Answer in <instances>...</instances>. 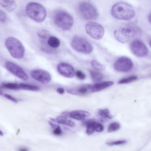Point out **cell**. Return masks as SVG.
Masks as SVG:
<instances>
[{
  "label": "cell",
  "mask_w": 151,
  "mask_h": 151,
  "mask_svg": "<svg viewBox=\"0 0 151 151\" xmlns=\"http://www.w3.org/2000/svg\"><path fill=\"white\" fill-rule=\"evenodd\" d=\"M111 13L115 19L128 20L132 19L134 17L135 11L130 4L122 2L114 4L111 9Z\"/></svg>",
  "instance_id": "1"
},
{
  "label": "cell",
  "mask_w": 151,
  "mask_h": 151,
  "mask_svg": "<svg viewBox=\"0 0 151 151\" xmlns=\"http://www.w3.org/2000/svg\"><path fill=\"white\" fill-rule=\"evenodd\" d=\"M5 46L10 55L16 59H20L24 57L25 49L20 41L13 37L7 38L5 40Z\"/></svg>",
  "instance_id": "2"
},
{
  "label": "cell",
  "mask_w": 151,
  "mask_h": 151,
  "mask_svg": "<svg viewBox=\"0 0 151 151\" xmlns=\"http://www.w3.org/2000/svg\"><path fill=\"white\" fill-rule=\"evenodd\" d=\"M26 11L30 17L38 23L44 21L47 15V11L44 7L36 2H32L27 4Z\"/></svg>",
  "instance_id": "3"
},
{
  "label": "cell",
  "mask_w": 151,
  "mask_h": 151,
  "mask_svg": "<svg viewBox=\"0 0 151 151\" xmlns=\"http://www.w3.org/2000/svg\"><path fill=\"white\" fill-rule=\"evenodd\" d=\"M53 20L55 24L63 31L69 30L74 24V20L72 16L63 10H58L55 13Z\"/></svg>",
  "instance_id": "4"
},
{
  "label": "cell",
  "mask_w": 151,
  "mask_h": 151,
  "mask_svg": "<svg viewBox=\"0 0 151 151\" xmlns=\"http://www.w3.org/2000/svg\"><path fill=\"white\" fill-rule=\"evenodd\" d=\"M79 8L80 14L85 19L93 20L98 18L97 9L91 4L85 2H82L80 4Z\"/></svg>",
  "instance_id": "5"
},
{
  "label": "cell",
  "mask_w": 151,
  "mask_h": 151,
  "mask_svg": "<svg viewBox=\"0 0 151 151\" xmlns=\"http://www.w3.org/2000/svg\"><path fill=\"white\" fill-rule=\"evenodd\" d=\"M71 45L75 51L84 54H90L93 50L92 45L88 41L80 37H75L73 38Z\"/></svg>",
  "instance_id": "6"
},
{
  "label": "cell",
  "mask_w": 151,
  "mask_h": 151,
  "mask_svg": "<svg viewBox=\"0 0 151 151\" xmlns=\"http://www.w3.org/2000/svg\"><path fill=\"white\" fill-rule=\"evenodd\" d=\"M136 34V31L130 27H122L116 30L114 35L118 42L123 44L129 42Z\"/></svg>",
  "instance_id": "7"
},
{
  "label": "cell",
  "mask_w": 151,
  "mask_h": 151,
  "mask_svg": "<svg viewBox=\"0 0 151 151\" xmlns=\"http://www.w3.org/2000/svg\"><path fill=\"white\" fill-rule=\"evenodd\" d=\"M86 32L91 37L96 40L101 39L104 34V30L102 25L98 23L89 22L85 26Z\"/></svg>",
  "instance_id": "8"
},
{
  "label": "cell",
  "mask_w": 151,
  "mask_h": 151,
  "mask_svg": "<svg viewBox=\"0 0 151 151\" xmlns=\"http://www.w3.org/2000/svg\"><path fill=\"white\" fill-rule=\"evenodd\" d=\"M114 67L118 72H127L132 70L133 67V63L129 58L122 57L116 60L114 63Z\"/></svg>",
  "instance_id": "9"
},
{
  "label": "cell",
  "mask_w": 151,
  "mask_h": 151,
  "mask_svg": "<svg viewBox=\"0 0 151 151\" xmlns=\"http://www.w3.org/2000/svg\"><path fill=\"white\" fill-rule=\"evenodd\" d=\"M130 47L132 53L137 57H145L148 54L147 47L140 40H136L132 41L130 43Z\"/></svg>",
  "instance_id": "10"
},
{
  "label": "cell",
  "mask_w": 151,
  "mask_h": 151,
  "mask_svg": "<svg viewBox=\"0 0 151 151\" xmlns=\"http://www.w3.org/2000/svg\"><path fill=\"white\" fill-rule=\"evenodd\" d=\"M5 67L9 72L16 77L24 80L28 79V75L22 68L12 62L7 61L5 63Z\"/></svg>",
  "instance_id": "11"
},
{
  "label": "cell",
  "mask_w": 151,
  "mask_h": 151,
  "mask_svg": "<svg viewBox=\"0 0 151 151\" xmlns=\"http://www.w3.org/2000/svg\"><path fill=\"white\" fill-rule=\"evenodd\" d=\"M32 77L43 84H47L51 81V76L46 71L42 69L33 70L31 73Z\"/></svg>",
  "instance_id": "12"
},
{
  "label": "cell",
  "mask_w": 151,
  "mask_h": 151,
  "mask_svg": "<svg viewBox=\"0 0 151 151\" xmlns=\"http://www.w3.org/2000/svg\"><path fill=\"white\" fill-rule=\"evenodd\" d=\"M57 70L59 74L68 78H72L75 75L74 68L67 63L62 62L59 63L57 67Z\"/></svg>",
  "instance_id": "13"
},
{
  "label": "cell",
  "mask_w": 151,
  "mask_h": 151,
  "mask_svg": "<svg viewBox=\"0 0 151 151\" xmlns=\"http://www.w3.org/2000/svg\"><path fill=\"white\" fill-rule=\"evenodd\" d=\"M62 115L67 118H72L78 120H83L85 118L90 116L91 114L88 112L78 111L64 112Z\"/></svg>",
  "instance_id": "14"
},
{
  "label": "cell",
  "mask_w": 151,
  "mask_h": 151,
  "mask_svg": "<svg viewBox=\"0 0 151 151\" xmlns=\"http://www.w3.org/2000/svg\"><path fill=\"white\" fill-rule=\"evenodd\" d=\"M0 4L9 12H12L17 7V4L14 1H0Z\"/></svg>",
  "instance_id": "15"
},
{
  "label": "cell",
  "mask_w": 151,
  "mask_h": 151,
  "mask_svg": "<svg viewBox=\"0 0 151 151\" xmlns=\"http://www.w3.org/2000/svg\"><path fill=\"white\" fill-rule=\"evenodd\" d=\"M50 119L52 121L59 124L67 125L71 127H74L75 126L74 123L63 116H59L55 119Z\"/></svg>",
  "instance_id": "16"
},
{
  "label": "cell",
  "mask_w": 151,
  "mask_h": 151,
  "mask_svg": "<svg viewBox=\"0 0 151 151\" xmlns=\"http://www.w3.org/2000/svg\"><path fill=\"white\" fill-rule=\"evenodd\" d=\"M114 82L112 81L104 82L97 84L91 87L93 92H97L101 91L109 86L113 85Z\"/></svg>",
  "instance_id": "17"
},
{
  "label": "cell",
  "mask_w": 151,
  "mask_h": 151,
  "mask_svg": "<svg viewBox=\"0 0 151 151\" xmlns=\"http://www.w3.org/2000/svg\"><path fill=\"white\" fill-rule=\"evenodd\" d=\"M48 45L53 48H57L60 46V42L59 39L54 36H51L47 41Z\"/></svg>",
  "instance_id": "18"
},
{
  "label": "cell",
  "mask_w": 151,
  "mask_h": 151,
  "mask_svg": "<svg viewBox=\"0 0 151 151\" xmlns=\"http://www.w3.org/2000/svg\"><path fill=\"white\" fill-rule=\"evenodd\" d=\"M20 90L32 91H37L39 90L38 86L27 84H19Z\"/></svg>",
  "instance_id": "19"
},
{
  "label": "cell",
  "mask_w": 151,
  "mask_h": 151,
  "mask_svg": "<svg viewBox=\"0 0 151 151\" xmlns=\"http://www.w3.org/2000/svg\"><path fill=\"white\" fill-rule=\"evenodd\" d=\"M91 64L94 69L99 71H102L106 69V66L100 63L97 60H93L91 62Z\"/></svg>",
  "instance_id": "20"
},
{
  "label": "cell",
  "mask_w": 151,
  "mask_h": 151,
  "mask_svg": "<svg viewBox=\"0 0 151 151\" xmlns=\"http://www.w3.org/2000/svg\"><path fill=\"white\" fill-rule=\"evenodd\" d=\"M93 122L92 120H91L85 123V124L86 126V132L88 135L92 134L95 131L93 125Z\"/></svg>",
  "instance_id": "21"
},
{
  "label": "cell",
  "mask_w": 151,
  "mask_h": 151,
  "mask_svg": "<svg viewBox=\"0 0 151 151\" xmlns=\"http://www.w3.org/2000/svg\"><path fill=\"white\" fill-rule=\"evenodd\" d=\"M90 73L93 81L98 82L101 81L103 79V76L100 73L93 70H91Z\"/></svg>",
  "instance_id": "22"
},
{
  "label": "cell",
  "mask_w": 151,
  "mask_h": 151,
  "mask_svg": "<svg viewBox=\"0 0 151 151\" xmlns=\"http://www.w3.org/2000/svg\"><path fill=\"white\" fill-rule=\"evenodd\" d=\"M3 87L10 90H20L19 84L14 83H5L2 84Z\"/></svg>",
  "instance_id": "23"
},
{
  "label": "cell",
  "mask_w": 151,
  "mask_h": 151,
  "mask_svg": "<svg viewBox=\"0 0 151 151\" xmlns=\"http://www.w3.org/2000/svg\"><path fill=\"white\" fill-rule=\"evenodd\" d=\"M137 79V77L136 76H132L120 80L118 82V84H125L130 83L136 80Z\"/></svg>",
  "instance_id": "24"
},
{
  "label": "cell",
  "mask_w": 151,
  "mask_h": 151,
  "mask_svg": "<svg viewBox=\"0 0 151 151\" xmlns=\"http://www.w3.org/2000/svg\"><path fill=\"white\" fill-rule=\"evenodd\" d=\"M37 35L43 39H45L50 35V33L48 31L44 29H40L37 32Z\"/></svg>",
  "instance_id": "25"
},
{
  "label": "cell",
  "mask_w": 151,
  "mask_h": 151,
  "mask_svg": "<svg viewBox=\"0 0 151 151\" xmlns=\"http://www.w3.org/2000/svg\"><path fill=\"white\" fill-rule=\"evenodd\" d=\"M99 115L102 117L111 119L113 116L110 113L109 110L107 109H100L99 111Z\"/></svg>",
  "instance_id": "26"
},
{
  "label": "cell",
  "mask_w": 151,
  "mask_h": 151,
  "mask_svg": "<svg viewBox=\"0 0 151 151\" xmlns=\"http://www.w3.org/2000/svg\"><path fill=\"white\" fill-rule=\"evenodd\" d=\"M120 127L119 123H112L109 126L108 132H113L117 131L120 129Z\"/></svg>",
  "instance_id": "27"
},
{
  "label": "cell",
  "mask_w": 151,
  "mask_h": 151,
  "mask_svg": "<svg viewBox=\"0 0 151 151\" xmlns=\"http://www.w3.org/2000/svg\"><path fill=\"white\" fill-rule=\"evenodd\" d=\"M93 125L95 131L97 132H102L104 130L103 126L100 123L94 121Z\"/></svg>",
  "instance_id": "28"
},
{
  "label": "cell",
  "mask_w": 151,
  "mask_h": 151,
  "mask_svg": "<svg viewBox=\"0 0 151 151\" xmlns=\"http://www.w3.org/2000/svg\"><path fill=\"white\" fill-rule=\"evenodd\" d=\"M62 130L61 127L59 125H57L56 128L53 131V133L56 136H60L62 134Z\"/></svg>",
  "instance_id": "29"
},
{
  "label": "cell",
  "mask_w": 151,
  "mask_h": 151,
  "mask_svg": "<svg viewBox=\"0 0 151 151\" xmlns=\"http://www.w3.org/2000/svg\"><path fill=\"white\" fill-rule=\"evenodd\" d=\"M7 16L6 14L3 10L0 11V20L2 23H4L6 21Z\"/></svg>",
  "instance_id": "30"
},
{
  "label": "cell",
  "mask_w": 151,
  "mask_h": 151,
  "mask_svg": "<svg viewBox=\"0 0 151 151\" xmlns=\"http://www.w3.org/2000/svg\"><path fill=\"white\" fill-rule=\"evenodd\" d=\"M127 141L125 140H121L113 142L110 143H107V144L110 146L118 145L123 144L126 143Z\"/></svg>",
  "instance_id": "31"
},
{
  "label": "cell",
  "mask_w": 151,
  "mask_h": 151,
  "mask_svg": "<svg viewBox=\"0 0 151 151\" xmlns=\"http://www.w3.org/2000/svg\"><path fill=\"white\" fill-rule=\"evenodd\" d=\"M88 90L87 88L85 87H82L79 89L77 91H75L76 95H77L78 93L82 95L84 94L87 92Z\"/></svg>",
  "instance_id": "32"
},
{
  "label": "cell",
  "mask_w": 151,
  "mask_h": 151,
  "mask_svg": "<svg viewBox=\"0 0 151 151\" xmlns=\"http://www.w3.org/2000/svg\"><path fill=\"white\" fill-rule=\"evenodd\" d=\"M77 77L80 80H84L86 76L80 71H78L76 73Z\"/></svg>",
  "instance_id": "33"
},
{
  "label": "cell",
  "mask_w": 151,
  "mask_h": 151,
  "mask_svg": "<svg viewBox=\"0 0 151 151\" xmlns=\"http://www.w3.org/2000/svg\"><path fill=\"white\" fill-rule=\"evenodd\" d=\"M4 97L7 98V99L10 100L11 101L15 103H17L18 102V100L16 99H15V98H14L10 95L5 94L4 95Z\"/></svg>",
  "instance_id": "34"
},
{
  "label": "cell",
  "mask_w": 151,
  "mask_h": 151,
  "mask_svg": "<svg viewBox=\"0 0 151 151\" xmlns=\"http://www.w3.org/2000/svg\"><path fill=\"white\" fill-rule=\"evenodd\" d=\"M57 91L58 93L61 95L65 93L64 89L63 88H59L57 89Z\"/></svg>",
  "instance_id": "35"
},
{
  "label": "cell",
  "mask_w": 151,
  "mask_h": 151,
  "mask_svg": "<svg viewBox=\"0 0 151 151\" xmlns=\"http://www.w3.org/2000/svg\"><path fill=\"white\" fill-rule=\"evenodd\" d=\"M18 151H29L28 149L26 147H21L18 148Z\"/></svg>",
  "instance_id": "36"
},
{
  "label": "cell",
  "mask_w": 151,
  "mask_h": 151,
  "mask_svg": "<svg viewBox=\"0 0 151 151\" xmlns=\"http://www.w3.org/2000/svg\"><path fill=\"white\" fill-rule=\"evenodd\" d=\"M49 125L51 126V127L53 129H54L55 128H56L57 126L58 125H57L56 124H54V123H52L51 121H49Z\"/></svg>",
  "instance_id": "37"
},
{
  "label": "cell",
  "mask_w": 151,
  "mask_h": 151,
  "mask_svg": "<svg viewBox=\"0 0 151 151\" xmlns=\"http://www.w3.org/2000/svg\"><path fill=\"white\" fill-rule=\"evenodd\" d=\"M100 120L103 122H105L108 121V120L104 118H100Z\"/></svg>",
  "instance_id": "38"
},
{
  "label": "cell",
  "mask_w": 151,
  "mask_h": 151,
  "mask_svg": "<svg viewBox=\"0 0 151 151\" xmlns=\"http://www.w3.org/2000/svg\"><path fill=\"white\" fill-rule=\"evenodd\" d=\"M148 19L149 21L150 24H151V13L148 16Z\"/></svg>",
  "instance_id": "39"
},
{
  "label": "cell",
  "mask_w": 151,
  "mask_h": 151,
  "mask_svg": "<svg viewBox=\"0 0 151 151\" xmlns=\"http://www.w3.org/2000/svg\"><path fill=\"white\" fill-rule=\"evenodd\" d=\"M0 134H1V136H3V132L1 131H0Z\"/></svg>",
  "instance_id": "40"
},
{
  "label": "cell",
  "mask_w": 151,
  "mask_h": 151,
  "mask_svg": "<svg viewBox=\"0 0 151 151\" xmlns=\"http://www.w3.org/2000/svg\"><path fill=\"white\" fill-rule=\"evenodd\" d=\"M149 45L151 47V39L150 40L149 42Z\"/></svg>",
  "instance_id": "41"
}]
</instances>
